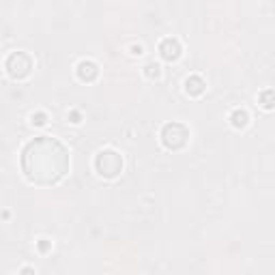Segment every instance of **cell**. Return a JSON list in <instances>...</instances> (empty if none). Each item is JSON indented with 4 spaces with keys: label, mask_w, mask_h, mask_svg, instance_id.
Wrapping results in <instances>:
<instances>
[{
    "label": "cell",
    "mask_w": 275,
    "mask_h": 275,
    "mask_svg": "<svg viewBox=\"0 0 275 275\" xmlns=\"http://www.w3.org/2000/svg\"><path fill=\"white\" fill-rule=\"evenodd\" d=\"M159 52H161L163 58H168V61H174V58L181 56V45H179V41H174V39H166V41H161Z\"/></svg>",
    "instance_id": "277c9868"
},
{
    "label": "cell",
    "mask_w": 275,
    "mask_h": 275,
    "mask_svg": "<svg viewBox=\"0 0 275 275\" xmlns=\"http://www.w3.org/2000/svg\"><path fill=\"white\" fill-rule=\"evenodd\" d=\"M179 127H181V122H170V125L163 127L161 140H163V144H166L168 149H181V146H185L187 138H189V131H187V133H181V136H179V133H177Z\"/></svg>",
    "instance_id": "3957f363"
},
{
    "label": "cell",
    "mask_w": 275,
    "mask_h": 275,
    "mask_svg": "<svg viewBox=\"0 0 275 275\" xmlns=\"http://www.w3.org/2000/svg\"><path fill=\"white\" fill-rule=\"evenodd\" d=\"M95 166L99 174H103V177H116L122 170V159L114 151H101L95 159Z\"/></svg>",
    "instance_id": "7a4b0ae2"
},
{
    "label": "cell",
    "mask_w": 275,
    "mask_h": 275,
    "mask_svg": "<svg viewBox=\"0 0 275 275\" xmlns=\"http://www.w3.org/2000/svg\"><path fill=\"white\" fill-rule=\"evenodd\" d=\"M24 275H32V271L31 269H24Z\"/></svg>",
    "instance_id": "ba28073f"
},
{
    "label": "cell",
    "mask_w": 275,
    "mask_h": 275,
    "mask_svg": "<svg viewBox=\"0 0 275 275\" xmlns=\"http://www.w3.org/2000/svg\"><path fill=\"white\" fill-rule=\"evenodd\" d=\"M22 166H24L26 177L32 183L50 185L65 177L69 168V157L65 146L58 140L43 136L28 142L24 149V157H22Z\"/></svg>",
    "instance_id": "6da1fadb"
},
{
    "label": "cell",
    "mask_w": 275,
    "mask_h": 275,
    "mask_svg": "<svg viewBox=\"0 0 275 275\" xmlns=\"http://www.w3.org/2000/svg\"><path fill=\"white\" fill-rule=\"evenodd\" d=\"M247 112H245V110H237L235 114H232V122H235V127H245L247 125Z\"/></svg>",
    "instance_id": "52a82bcc"
},
{
    "label": "cell",
    "mask_w": 275,
    "mask_h": 275,
    "mask_svg": "<svg viewBox=\"0 0 275 275\" xmlns=\"http://www.w3.org/2000/svg\"><path fill=\"white\" fill-rule=\"evenodd\" d=\"M86 73H92V78H95V75H97V65H95V62H91V61L80 62V65H78V75L84 80Z\"/></svg>",
    "instance_id": "8992f818"
},
{
    "label": "cell",
    "mask_w": 275,
    "mask_h": 275,
    "mask_svg": "<svg viewBox=\"0 0 275 275\" xmlns=\"http://www.w3.org/2000/svg\"><path fill=\"white\" fill-rule=\"evenodd\" d=\"M185 89H187V92H191V95H200L204 91V82L200 78H187Z\"/></svg>",
    "instance_id": "5b68a950"
}]
</instances>
